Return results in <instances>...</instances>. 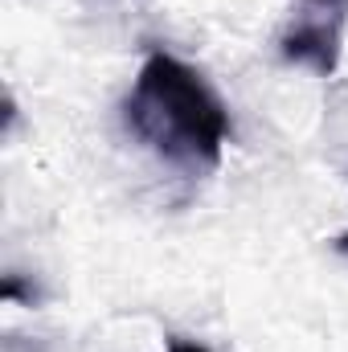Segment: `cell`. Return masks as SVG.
I'll use <instances>...</instances> for the list:
<instances>
[{
  "label": "cell",
  "mask_w": 348,
  "mask_h": 352,
  "mask_svg": "<svg viewBox=\"0 0 348 352\" xmlns=\"http://www.w3.org/2000/svg\"><path fill=\"white\" fill-rule=\"evenodd\" d=\"M127 131L176 168H213L230 135V111L193 66L156 50L123 98Z\"/></svg>",
  "instance_id": "cell-1"
},
{
  "label": "cell",
  "mask_w": 348,
  "mask_h": 352,
  "mask_svg": "<svg viewBox=\"0 0 348 352\" xmlns=\"http://www.w3.org/2000/svg\"><path fill=\"white\" fill-rule=\"evenodd\" d=\"M283 58L299 62V66H312L316 74L328 78L340 62V29L320 21V16H303L295 29L283 33Z\"/></svg>",
  "instance_id": "cell-2"
},
{
  "label": "cell",
  "mask_w": 348,
  "mask_h": 352,
  "mask_svg": "<svg viewBox=\"0 0 348 352\" xmlns=\"http://www.w3.org/2000/svg\"><path fill=\"white\" fill-rule=\"evenodd\" d=\"M168 352H213L205 344H193V340H168Z\"/></svg>",
  "instance_id": "cell-3"
}]
</instances>
